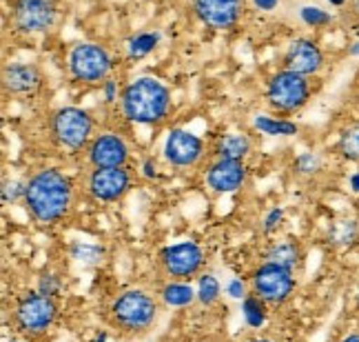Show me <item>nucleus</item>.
Wrapping results in <instances>:
<instances>
[{
  "instance_id": "29",
  "label": "nucleus",
  "mask_w": 359,
  "mask_h": 342,
  "mask_svg": "<svg viewBox=\"0 0 359 342\" xmlns=\"http://www.w3.org/2000/svg\"><path fill=\"white\" fill-rule=\"evenodd\" d=\"M291 167H293V173L297 178H315L324 169V160L320 154H315V152H302L295 156Z\"/></svg>"
},
{
  "instance_id": "28",
  "label": "nucleus",
  "mask_w": 359,
  "mask_h": 342,
  "mask_svg": "<svg viewBox=\"0 0 359 342\" xmlns=\"http://www.w3.org/2000/svg\"><path fill=\"white\" fill-rule=\"evenodd\" d=\"M69 256L82 265H98L104 258V247L95 242H72L69 244Z\"/></svg>"
},
{
  "instance_id": "8",
  "label": "nucleus",
  "mask_w": 359,
  "mask_h": 342,
  "mask_svg": "<svg viewBox=\"0 0 359 342\" xmlns=\"http://www.w3.org/2000/svg\"><path fill=\"white\" fill-rule=\"evenodd\" d=\"M131 167H87L82 194L93 204H116L133 189Z\"/></svg>"
},
{
  "instance_id": "33",
  "label": "nucleus",
  "mask_w": 359,
  "mask_h": 342,
  "mask_svg": "<svg viewBox=\"0 0 359 342\" xmlns=\"http://www.w3.org/2000/svg\"><path fill=\"white\" fill-rule=\"evenodd\" d=\"M224 291L233 300H242L248 291H251V284H248L246 280H242V278H231L226 282V287H224Z\"/></svg>"
},
{
  "instance_id": "27",
  "label": "nucleus",
  "mask_w": 359,
  "mask_h": 342,
  "mask_svg": "<svg viewBox=\"0 0 359 342\" xmlns=\"http://www.w3.org/2000/svg\"><path fill=\"white\" fill-rule=\"evenodd\" d=\"M297 16L302 20V25H306L309 29H326V27L333 25V13L326 11L324 7H317V5H304L299 7Z\"/></svg>"
},
{
  "instance_id": "5",
  "label": "nucleus",
  "mask_w": 359,
  "mask_h": 342,
  "mask_svg": "<svg viewBox=\"0 0 359 342\" xmlns=\"http://www.w3.org/2000/svg\"><path fill=\"white\" fill-rule=\"evenodd\" d=\"M95 136V120L82 107H60L49 118V140L62 152H85Z\"/></svg>"
},
{
  "instance_id": "20",
  "label": "nucleus",
  "mask_w": 359,
  "mask_h": 342,
  "mask_svg": "<svg viewBox=\"0 0 359 342\" xmlns=\"http://www.w3.org/2000/svg\"><path fill=\"white\" fill-rule=\"evenodd\" d=\"M326 242L330 249L346 251L359 244V221L351 216H339L326 227Z\"/></svg>"
},
{
  "instance_id": "24",
  "label": "nucleus",
  "mask_w": 359,
  "mask_h": 342,
  "mask_svg": "<svg viewBox=\"0 0 359 342\" xmlns=\"http://www.w3.org/2000/svg\"><path fill=\"white\" fill-rule=\"evenodd\" d=\"M337 156L344 162H351V165H359V122L344 127L339 131L337 138Z\"/></svg>"
},
{
  "instance_id": "37",
  "label": "nucleus",
  "mask_w": 359,
  "mask_h": 342,
  "mask_svg": "<svg viewBox=\"0 0 359 342\" xmlns=\"http://www.w3.org/2000/svg\"><path fill=\"white\" fill-rule=\"evenodd\" d=\"M348 189L353 191L355 196H359V171H353L348 176Z\"/></svg>"
},
{
  "instance_id": "12",
  "label": "nucleus",
  "mask_w": 359,
  "mask_h": 342,
  "mask_svg": "<svg viewBox=\"0 0 359 342\" xmlns=\"http://www.w3.org/2000/svg\"><path fill=\"white\" fill-rule=\"evenodd\" d=\"M87 167H129L131 145L127 136L118 129L95 131L85 152Z\"/></svg>"
},
{
  "instance_id": "7",
  "label": "nucleus",
  "mask_w": 359,
  "mask_h": 342,
  "mask_svg": "<svg viewBox=\"0 0 359 342\" xmlns=\"http://www.w3.org/2000/svg\"><path fill=\"white\" fill-rule=\"evenodd\" d=\"M114 70L116 58L100 43H78L67 53V74L78 85H102Z\"/></svg>"
},
{
  "instance_id": "34",
  "label": "nucleus",
  "mask_w": 359,
  "mask_h": 342,
  "mask_svg": "<svg viewBox=\"0 0 359 342\" xmlns=\"http://www.w3.org/2000/svg\"><path fill=\"white\" fill-rule=\"evenodd\" d=\"M100 89H102V96H104V105H116L120 100L122 89H120L118 80L114 76L109 78V80H104V83L100 85Z\"/></svg>"
},
{
  "instance_id": "30",
  "label": "nucleus",
  "mask_w": 359,
  "mask_h": 342,
  "mask_svg": "<svg viewBox=\"0 0 359 342\" xmlns=\"http://www.w3.org/2000/svg\"><path fill=\"white\" fill-rule=\"evenodd\" d=\"M25 187H27V180H18V178H5V180H3V189H0L5 207L22 204V200H25Z\"/></svg>"
},
{
  "instance_id": "10",
  "label": "nucleus",
  "mask_w": 359,
  "mask_h": 342,
  "mask_svg": "<svg viewBox=\"0 0 359 342\" xmlns=\"http://www.w3.org/2000/svg\"><path fill=\"white\" fill-rule=\"evenodd\" d=\"M156 265L167 280L191 282L202 273L206 265V254L196 240H180L158 251Z\"/></svg>"
},
{
  "instance_id": "6",
  "label": "nucleus",
  "mask_w": 359,
  "mask_h": 342,
  "mask_svg": "<svg viewBox=\"0 0 359 342\" xmlns=\"http://www.w3.org/2000/svg\"><path fill=\"white\" fill-rule=\"evenodd\" d=\"M313 98V80L295 72H275L264 87V100L273 114L282 118L295 116Z\"/></svg>"
},
{
  "instance_id": "13",
  "label": "nucleus",
  "mask_w": 359,
  "mask_h": 342,
  "mask_svg": "<svg viewBox=\"0 0 359 342\" xmlns=\"http://www.w3.org/2000/svg\"><path fill=\"white\" fill-rule=\"evenodd\" d=\"M248 0H191L193 16L213 32H231L246 13Z\"/></svg>"
},
{
  "instance_id": "26",
  "label": "nucleus",
  "mask_w": 359,
  "mask_h": 342,
  "mask_svg": "<svg viewBox=\"0 0 359 342\" xmlns=\"http://www.w3.org/2000/svg\"><path fill=\"white\" fill-rule=\"evenodd\" d=\"M196 296L202 307H213L219 303V298H222V282L217 280L215 273H209V271L200 273L198 284H196Z\"/></svg>"
},
{
  "instance_id": "40",
  "label": "nucleus",
  "mask_w": 359,
  "mask_h": 342,
  "mask_svg": "<svg viewBox=\"0 0 359 342\" xmlns=\"http://www.w3.org/2000/svg\"><path fill=\"white\" fill-rule=\"evenodd\" d=\"M326 3H328L330 7H335V9H344V7H346V5L351 3V0H326Z\"/></svg>"
},
{
  "instance_id": "35",
  "label": "nucleus",
  "mask_w": 359,
  "mask_h": 342,
  "mask_svg": "<svg viewBox=\"0 0 359 342\" xmlns=\"http://www.w3.org/2000/svg\"><path fill=\"white\" fill-rule=\"evenodd\" d=\"M140 173L142 178H147V180H156L158 178V165L154 158H144L142 165H140Z\"/></svg>"
},
{
  "instance_id": "32",
  "label": "nucleus",
  "mask_w": 359,
  "mask_h": 342,
  "mask_svg": "<svg viewBox=\"0 0 359 342\" xmlns=\"http://www.w3.org/2000/svg\"><path fill=\"white\" fill-rule=\"evenodd\" d=\"M286 221V211L284 207H271L264 216H262V223H259V231H262V236H275L280 231V227L284 225Z\"/></svg>"
},
{
  "instance_id": "38",
  "label": "nucleus",
  "mask_w": 359,
  "mask_h": 342,
  "mask_svg": "<svg viewBox=\"0 0 359 342\" xmlns=\"http://www.w3.org/2000/svg\"><path fill=\"white\" fill-rule=\"evenodd\" d=\"M335 342H359V329H351V331H346L344 336H339Z\"/></svg>"
},
{
  "instance_id": "16",
  "label": "nucleus",
  "mask_w": 359,
  "mask_h": 342,
  "mask_svg": "<svg viewBox=\"0 0 359 342\" xmlns=\"http://www.w3.org/2000/svg\"><path fill=\"white\" fill-rule=\"evenodd\" d=\"M45 87V74L34 63H7L3 67V91L9 98H36Z\"/></svg>"
},
{
  "instance_id": "14",
  "label": "nucleus",
  "mask_w": 359,
  "mask_h": 342,
  "mask_svg": "<svg viewBox=\"0 0 359 342\" xmlns=\"http://www.w3.org/2000/svg\"><path fill=\"white\" fill-rule=\"evenodd\" d=\"M162 156L173 169H196L206 158V143L189 129H171L164 140Z\"/></svg>"
},
{
  "instance_id": "23",
  "label": "nucleus",
  "mask_w": 359,
  "mask_h": 342,
  "mask_svg": "<svg viewBox=\"0 0 359 342\" xmlns=\"http://www.w3.org/2000/svg\"><path fill=\"white\" fill-rule=\"evenodd\" d=\"M240 311H242V318H244L248 329H262V327L269 322L271 307L259 296H255L253 291H248L240 300Z\"/></svg>"
},
{
  "instance_id": "39",
  "label": "nucleus",
  "mask_w": 359,
  "mask_h": 342,
  "mask_svg": "<svg viewBox=\"0 0 359 342\" xmlns=\"http://www.w3.org/2000/svg\"><path fill=\"white\" fill-rule=\"evenodd\" d=\"M346 51H348V56H351V58H359V40H353Z\"/></svg>"
},
{
  "instance_id": "11",
  "label": "nucleus",
  "mask_w": 359,
  "mask_h": 342,
  "mask_svg": "<svg viewBox=\"0 0 359 342\" xmlns=\"http://www.w3.org/2000/svg\"><path fill=\"white\" fill-rule=\"evenodd\" d=\"M9 22L18 36H43L56 27L58 7L53 0H9Z\"/></svg>"
},
{
  "instance_id": "19",
  "label": "nucleus",
  "mask_w": 359,
  "mask_h": 342,
  "mask_svg": "<svg viewBox=\"0 0 359 342\" xmlns=\"http://www.w3.org/2000/svg\"><path fill=\"white\" fill-rule=\"evenodd\" d=\"M253 154V140L246 133H222L211 145L213 160H242Z\"/></svg>"
},
{
  "instance_id": "1",
  "label": "nucleus",
  "mask_w": 359,
  "mask_h": 342,
  "mask_svg": "<svg viewBox=\"0 0 359 342\" xmlns=\"http://www.w3.org/2000/svg\"><path fill=\"white\" fill-rule=\"evenodd\" d=\"M76 202V185L72 176L58 167H40L25 187L22 207L38 227H56L72 213Z\"/></svg>"
},
{
  "instance_id": "21",
  "label": "nucleus",
  "mask_w": 359,
  "mask_h": 342,
  "mask_svg": "<svg viewBox=\"0 0 359 342\" xmlns=\"http://www.w3.org/2000/svg\"><path fill=\"white\" fill-rule=\"evenodd\" d=\"M158 298L169 309H184L191 307L193 303H198L196 289L191 287V282H182V280H167L160 287Z\"/></svg>"
},
{
  "instance_id": "4",
  "label": "nucleus",
  "mask_w": 359,
  "mask_h": 342,
  "mask_svg": "<svg viewBox=\"0 0 359 342\" xmlns=\"http://www.w3.org/2000/svg\"><path fill=\"white\" fill-rule=\"evenodd\" d=\"M58 300L40 294L38 289L22 291L11 307V327L25 340L45 338L58 322Z\"/></svg>"
},
{
  "instance_id": "44",
  "label": "nucleus",
  "mask_w": 359,
  "mask_h": 342,
  "mask_svg": "<svg viewBox=\"0 0 359 342\" xmlns=\"http://www.w3.org/2000/svg\"><path fill=\"white\" fill-rule=\"evenodd\" d=\"M95 342H107V334L102 331V334L98 336V340H95Z\"/></svg>"
},
{
  "instance_id": "3",
  "label": "nucleus",
  "mask_w": 359,
  "mask_h": 342,
  "mask_svg": "<svg viewBox=\"0 0 359 342\" xmlns=\"http://www.w3.org/2000/svg\"><path fill=\"white\" fill-rule=\"evenodd\" d=\"M160 320V298L149 294L147 289H131L120 291L107 309V322L111 329L122 336H144L149 334Z\"/></svg>"
},
{
  "instance_id": "15",
  "label": "nucleus",
  "mask_w": 359,
  "mask_h": 342,
  "mask_svg": "<svg viewBox=\"0 0 359 342\" xmlns=\"http://www.w3.org/2000/svg\"><path fill=\"white\" fill-rule=\"evenodd\" d=\"M324 67H326V53L322 45L309 36H299L291 40L282 56V70L295 72L299 76L315 78L317 74L324 72Z\"/></svg>"
},
{
  "instance_id": "18",
  "label": "nucleus",
  "mask_w": 359,
  "mask_h": 342,
  "mask_svg": "<svg viewBox=\"0 0 359 342\" xmlns=\"http://www.w3.org/2000/svg\"><path fill=\"white\" fill-rule=\"evenodd\" d=\"M262 263L280 265L284 269L297 271L304 265V247L297 238H275L262 251Z\"/></svg>"
},
{
  "instance_id": "43",
  "label": "nucleus",
  "mask_w": 359,
  "mask_h": 342,
  "mask_svg": "<svg viewBox=\"0 0 359 342\" xmlns=\"http://www.w3.org/2000/svg\"><path fill=\"white\" fill-rule=\"evenodd\" d=\"M353 13L359 18V0H353Z\"/></svg>"
},
{
  "instance_id": "36",
  "label": "nucleus",
  "mask_w": 359,
  "mask_h": 342,
  "mask_svg": "<svg viewBox=\"0 0 359 342\" xmlns=\"http://www.w3.org/2000/svg\"><path fill=\"white\" fill-rule=\"evenodd\" d=\"M282 0H251V5L257 9V11H264V13H271L280 7Z\"/></svg>"
},
{
  "instance_id": "25",
  "label": "nucleus",
  "mask_w": 359,
  "mask_h": 342,
  "mask_svg": "<svg viewBox=\"0 0 359 342\" xmlns=\"http://www.w3.org/2000/svg\"><path fill=\"white\" fill-rule=\"evenodd\" d=\"M253 127L264 136H295L299 125L282 116H255Z\"/></svg>"
},
{
  "instance_id": "45",
  "label": "nucleus",
  "mask_w": 359,
  "mask_h": 342,
  "mask_svg": "<svg viewBox=\"0 0 359 342\" xmlns=\"http://www.w3.org/2000/svg\"><path fill=\"white\" fill-rule=\"evenodd\" d=\"M11 342H34V340H25V338H13Z\"/></svg>"
},
{
  "instance_id": "42",
  "label": "nucleus",
  "mask_w": 359,
  "mask_h": 342,
  "mask_svg": "<svg viewBox=\"0 0 359 342\" xmlns=\"http://www.w3.org/2000/svg\"><path fill=\"white\" fill-rule=\"evenodd\" d=\"M355 311H357V316H359V284H357V289H355Z\"/></svg>"
},
{
  "instance_id": "31",
  "label": "nucleus",
  "mask_w": 359,
  "mask_h": 342,
  "mask_svg": "<svg viewBox=\"0 0 359 342\" xmlns=\"http://www.w3.org/2000/svg\"><path fill=\"white\" fill-rule=\"evenodd\" d=\"M36 289L40 291V294H45V296H49V298H60V294H62V289H65V284H62V278H60V273H56V271H43L38 276V282H36Z\"/></svg>"
},
{
  "instance_id": "22",
  "label": "nucleus",
  "mask_w": 359,
  "mask_h": 342,
  "mask_svg": "<svg viewBox=\"0 0 359 342\" xmlns=\"http://www.w3.org/2000/svg\"><path fill=\"white\" fill-rule=\"evenodd\" d=\"M160 40H162V34L158 29H147V32L133 34L127 40V45H124L127 60H131V63L144 60L147 56H151V53H154L160 47Z\"/></svg>"
},
{
  "instance_id": "9",
  "label": "nucleus",
  "mask_w": 359,
  "mask_h": 342,
  "mask_svg": "<svg viewBox=\"0 0 359 342\" xmlns=\"http://www.w3.org/2000/svg\"><path fill=\"white\" fill-rule=\"evenodd\" d=\"M248 284H251V291L264 300L271 309L284 307L297 291L295 271L271 263H259L248 273Z\"/></svg>"
},
{
  "instance_id": "17",
  "label": "nucleus",
  "mask_w": 359,
  "mask_h": 342,
  "mask_svg": "<svg viewBox=\"0 0 359 342\" xmlns=\"http://www.w3.org/2000/svg\"><path fill=\"white\" fill-rule=\"evenodd\" d=\"M248 180V167L242 160H213L204 171V183L213 194H236Z\"/></svg>"
},
{
  "instance_id": "41",
  "label": "nucleus",
  "mask_w": 359,
  "mask_h": 342,
  "mask_svg": "<svg viewBox=\"0 0 359 342\" xmlns=\"http://www.w3.org/2000/svg\"><path fill=\"white\" fill-rule=\"evenodd\" d=\"M244 342H278L275 338H266V336H255V338H248Z\"/></svg>"
},
{
  "instance_id": "2",
  "label": "nucleus",
  "mask_w": 359,
  "mask_h": 342,
  "mask_svg": "<svg viewBox=\"0 0 359 342\" xmlns=\"http://www.w3.org/2000/svg\"><path fill=\"white\" fill-rule=\"evenodd\" d=\"M120 116L133 125L158 127L171 114V89L158 78H135L122 87Z\"/></svg>"
}]
</instances>
